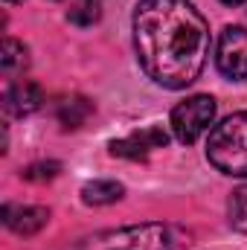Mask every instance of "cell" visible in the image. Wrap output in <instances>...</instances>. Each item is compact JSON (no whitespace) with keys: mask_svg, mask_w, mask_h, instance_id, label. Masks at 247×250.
Returning <instances> with one entry per match:
<instances>
[{"mask_svg":"<svg viewBox=\"0 0 247 250\" xmlns=\"http://www.w3.org/2000/svg\"><path fill=\"white\" fill-rule=\"evenodd\" d=\"M59 175V163H38V166H29L23 172L26 181H53Z\"/></svg>","mask_w":247,"mask_h":250,"instance_id":"cell-14","label":"cell"},{"mask_svg":"<svg viewBox=\"0 0 247 250\" xmlns=\"http://www.w3.org/2000/svg\"><path fill=\"white\" fill-rule=\"evenodd\" d=\"M59 120H62L64 128H79V125L87 123V117L93 114V102H87L84 96H70V99H62L59 102Z\"/></svg>","mask_w":247,"mask_h":250,"instance_id":"cell-10","label":"cell"},{"mask_svg":"<svg viewBox=\"0 0 247 250\" xmlns=\"http://www.w3.org/2000/svg\"><path fill=\"white\" fill-rule=\"evenodd\" d=\"M67 21L76 23V26H93L99 21V3L96 0H79L70 12H67Z\"/></svg>","mask_w":247,"mask_h":250,"instance_id":"cell-12","label":"cell"},{"mask_svg":"<svg viewBox=\"0 0 247 250\" xmlns=\"http://www.w3.org/2000/svg\"><path fill=\"white\" fill-rule=\"evenodd\" d=\"M3 221L12 233L18 236H35L47 221H50V209L44 207H3Z\"/></svg>","mask_w":247,"mask_h":250,"instance_id":"cell-8","label":"cell"},{"mask_svg":"<svg viewBox=\"0 0 247 250\" xmlns=\"http://www.w3.org/2000/svg\"><path fill=\"white\" fill-rule=\"evenodd\" d=\"M206 160L233 178H247V111L218 123L206 143Z\"/></svg>","mask_w":247,"mask_h":250,"instance_id":"cell-2","label":"cell"},{"mask_svg":"<svg viewBox=\"0 0 247 250\" xmlns=\"http://www.w3.org/2000/svg\"><path fill=\"white\" fill-rule=\"evenodd\" d=\"M215 120V99L212 96H189L172 111V131L181 143H195Z\"/></svg>","mask_w":247,"mask_h":250,"instance_id":"cell-4","label":"cell"},{"mask_svg":"<svg viewBox=\"0 0 247 250\" xmlns=\"http://www.w3.org/2000/svg\"><path fill=\"white\" fill-rule=\"evenodd\" d=\"M0 64H3V73H6V76H12V73L23 70V67L29 64V50H26L21 41H12V38H9V41L3 44Z\"/></svg>","mask_w":247,"mask_h":250,"instance_id":"cell-11","label":"cell"},{"mask_svg":"<svg viewBox=\"0 0 247 250\" xmlns=\"http://www.w3.org/2000/svg\"><path fill=\"white\" fill-rule=\"evenodd\" d=\"M221 3H227V6H239V3H245V0H221Z\"/></svg>","mask_w":247,"mask_h":250,"instance_id":"cell-15","label":"cell"},{"mask_svg":"<svg viewBox=\"0 0 247 250\" xmlns=\"http://www.w3.org/2000/svg\"><path fill=\"white\" fill-rule=\"evenodd\" d=\"M230 224L239 233H247V187H239L230 198Z\"/></svg>","mask_w":247,"mask_h":250,"instance_id":"cell-13","label":"cell"},{"mask_svg":"<svg viewBox=\"0 0 247 250\" xmlns=\"http://www.w3.org/2000/svg\"><path fill=\"white\" fill-rule=\"evenodd\" d=\"M123 184L117 181H93L82 187V201L90 207H105V204H117L123 198Z\"/></svg>","mask_w":247,"mask_h":250,"instance_id":"cell-9","label":"cell"},{"mask_svg":"<svg viewBox=\"0 0 247 250\" xmlns=\"http://www.w3.org/2000/svg\"><path fill=\"white\" fill-rule=\"evenodd\" d=\"M41 102H44V93L29 79H21V82L9 84V90L3 96V108L12 117H29V114H35L41 108Z\"/></svg>","mask_w":247,"mask_h":250,"instance_id":"cell-7","label":"cell"},{"mask_svg":"<svg viewBox=\"0 0 247 250\" xmlns=\"http://www.w3.org/2000/svg\"><path fill=\"white\" fill-rule=\"evenodd\" d=\"M6 3H15V0H6Z\"/></svg>","mask_w":247,"mask_h":250,"instance_id":"cell-16","label":"cell"},{"mask_svg":"<svg viewBox=\"0 0 247 250\" xmlns=\"http://www.w3.org/2000/svg\"><path fill=\"white\" fill-rule=\"evenodd\" d=\"M172 230L166 224L148 221V224H134L120 230H105L96 236H87L76 242L70 250H172Z\"/></svg>","mask_w":247,"mask_h":250,"instance_id":"cell-3","label":"cell"},{"mask_svg":"<svg viewBox=\"0 0 247 250\" xmlns=\"http://www.w3.org/2000/svg\"><path fill=\"white\" fill-rule=\"evenodd\" d=\"M215 64L227 79H247V29L227 26L221 32Z\"/></svg>","mask_w":247,"mask_h":250,"instance_id":"cell-5","label":"cell"},{"mask_svg":"<svg viewBox=\"0 0 247 250\" xmlns=\"http://www.w3.org/2000/svg\"><path fill=\"white\" fill-rule=\"evenodd\" d=\"M166 143H169V134L160 125H151V128L128 134L125 140H114L111 143V154L114 157H125V160H145L154 148H163Z\"/></svg>","mask_w":247,"mask_h":250,"instance_id":"cell-6","label":"cell"},{"mask_svg":"<svg viewBox=\"0 0 247 250\" xmlns=\"http://www.w3.org/2000/svg\"><path fill=\"white\" fill-rule=\"evenodd\" d=\"M134 47L151 82L169 90L192 84L209 56V26L189 0H140Z\"/></svg>","mask_w":247,"mask_h":250,"instance_id":"cell-1","label":"cell"}]
</instances>
